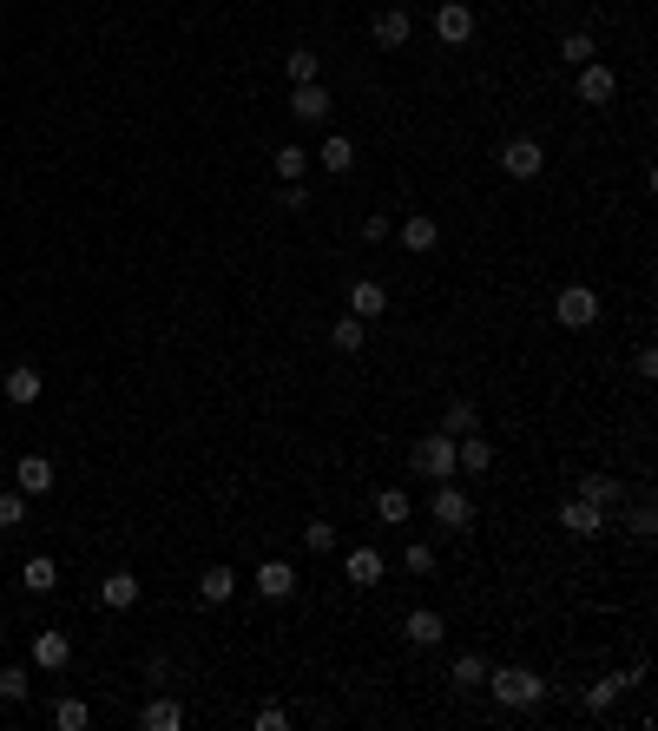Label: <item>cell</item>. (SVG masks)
I'll list each match as a JSON object with an SVG mask.
<instances>
[{
  "mask_svg": "<svg viewBox=\"0 0 658 731\" xmlns=\"http://www.w3.org/2000/svg\"><path fill=\"white\" fill-rule=\"evenodd\" d=\"M231 593H237V573H231V567H204V573H198V600H204V606H224Z\"/></svg>",
  "mask_w": 658,
  "mask_h": 731,
  "instance_id": "23",
  "label": "cell"
},
{
  "mask_svg": "<svg viewBox=\"0 0 658 731\" xmlns=\"http://www.w3.org/2000/svg\"><path fill=\"white\" fill-rule=\"evenodd\" d=\"M20 587H27V593H53V587H60V567H53V554H33L27 567H20Z\"/></svg>",
  "mask_w": 658,
  "mask_h": 731,
  "instance_id": "26",
  "label": "cell"
},
{
  "mask_svg": "<svg viewBox=\"0 0 658 731\" xmlns=\"http://www.w3.org/2000/svg\"><path fill=\"white\" fill-rule=\"evenodd\" d=\"M33 666L40 672H66L73 666V639L66 633H33Z\"/></svg>",
  "mask_w": 658,
  "mask_h": 731,
  "instance_id": "14",
  "label": "cell"
},
{
  "mask_svg": "<svg viewBox=\"0 0 658 731\" xmlns=\"http://www.w3.org/2000/svg\"><path fill=\"white\" fill-rule=\"evenodd\" d=\"M27 692H33V672L27 666H7V672H0V699H7V705H27Z\"/></svg>",
  "mask_w": 658,
  "mask_h": 731,
  "instance_id": "31",
  "label": "cell"
},
{
  "mask_svg": "<svg viewBox=\"0 0 658 731\" xmlns=\"http://www.w3.org/2000/svg\"><path fill=\"white\" fill-rule=\"evenodd\" d=\"M139 725H145V731H178V725H185V712H178V699H152V705L139 712Z\"/></svg>",
  "mask_w": 658,
  "mask_h": 731,
  "instance_id": "28",
  "label": "cell"
},
{
  "mask_svg": "<svg viewBox=\"0 0 658 731\" xmlns=\"http://www.w3.org/2000/svg\"><path fill=\"white\" fill-rule=\"evenodd\" d=\"M389 231H395V224L382 218V211H376V218H362V238H369V244H382V238H389Z\"/></svg>",
  "mask_w": 658,
  "mask_h": 731,
  "instance_id": "41",
  "label": "cell"
},
{
  "mask_svg": "<svg viewBox=\"0 0 658 731\" xmlns=\"http://www.w3.org/2000/svg\"><path fill=\"white\" fill-rule=\"evenodd\" d=\"M283 211H310V191H303V185H283Z\"/></svg>",
  "mask_w": 658,
  "mask_h": 731,
  "instance_id": "42",
  "label": "cell"
},
{
  "mask_svg": "<svg viewBox=\"0 0 658 731\" xmlns=\"http://www.w3.org/2000/svg\"><path fill=\"white\" fill-rule=\"evenodd\" d=\"M53 481H60V475H53L47 455H20L14 461V488L27 494V501H33V494H53Z\"/></svg>",
  "mask_w": 658,
  "mask_h": 731,
  "instance_id": "11",
  "label": "cell"
},
{
  "mask_svg": "<svg viewBox=\"0 0 658 731\" xmlns=\"http://www.w3.org/2000/svg\"><path fill=\"white\" fill-rule=\"evenodd\" d=\"M560 53H566V66H586V60H593V33H566V40H560Z\"/></svg>",
  "mask_w": 658,
  "mask_h": 731,
  "instance_id": "35",
  "label": "cell"
},
{
  "mask_svg": "<svg viewBox=\"0 0 658 731\" xmlns=\"http://www.w3.org/2000/svg\"><path fill=\"white\" fill-rule=\"evenodd\" d=\"M251 587L264 593V600H290V593H297V567H290V560H264V567L251 573Z\"/></svg>",
  "mask_w": 658,
  "mask_h": 731,
  "instance_id": "12",
  "label": "cell"
},
{
  "mask_svg": "<svg viewBox=\"0 0 658 731\" xmlns=\"http://www.w3.org/2000/svg\"><path fill=\"white\" fill-rule=\"evenodd\" d=\"M540 165H547L540 139H507V145H501V172H507V178H540Z\"/></svg>",
  "mask_w": 658,
  "mask_h": 731,
  "instance_id": "9",
  "label": "cell"
},
{
  "mask_svg": "<svg viewBox=\"0 0 658 731\" xmlns=\"http://www.w3.org/2000/svg\"><path fill=\"white\" fill-rule=\"evenodd\" d=\"M290 725V712H283V705H264V712H257V731H283Z\"/></svg>",
  "mask_w": 658,
  "mask_h": 731,
  "instance_id": "40",
  "label": "cell"
},
{
  "mask_svg": "<svg viewBox=\"0 0 658 731\" xmlns=\"http://www.w3.org/2000/svg\"><path fill=\"white\" fill-rule=\"evenodd\" d=\"M283 73H290V86H310V80H316V53H310V47H297L290 60H283Z\"/></svg>",
  "mask_w": 658,
  "mask_h": 731,
  "instance_id": "34",
  "label": "cell"
},
{
  "mask_svg": "<svg viewBox=\"0 0 658 731\" xmlns=\"http://www.w3.org/2000/svg\"><path fill=\"white\" fill-rule=\"evenodd\" d=\"M560 527L573 534V541H593V534H606V508H593V501H560Z\"/></svg>",
  "mask_w": 658,
  "mask_h": 731,
  "instance_id": "7",
  "label": "cell"
},
{
  "mask_svg": "<svg viewBox=\"0 0 658 731\" xmlns=\"http://www.w3.org/2000/svg\"><path fill=\"white\" fill-rule=\"evenodd\" d=\"M316 165H323V172H356V139H349V132H329L323 139V152H316Z\"/></svg>",
  "mask_w": 658,
  "mask_h": 731,
  "instance_id": "21",
  "label": "cell"
},
{
  "mask_svg": "<svg viewBox=\"0 0 658 731\" xmlns=\"http://www.w3.org/2000/svg\"><path fill=\"white\" fill-rule=\"evenodd\" d=\"M428 514H435L448 534H468V527H474V501L455 488V481H435V501H428Z\"/></svg>",
  "mask_w": 658,
  "mask_h": 731,
  "instance_id": "4",
  "label": "cell"
},
{
  "mask_svg": "<svg viewBox=\"0 0 658 731\" xmlns=\"http://www.w3.org/2000/svg\"><path fill=\"white\" fill-rule=\"evenodd\" d=\"M382 310H389V290L376 284V277H356V284H349V317H382Z\"/></svg>",
  "mask_w": 658,
  "mask_h": 731,
  "instance_id": "16",
  "label": "cell"
},
{
  "mask_svg": "<svg viewBox=\"0 0 658 731\" xmlns=\"http://www.w3.org/2000/svg\"><path fill=\"white\" fill-rule=\"evenodd\" d=\"M626 527L639 534V541H652V527H658V514H652V501H639V508L626 514Z\"/></svg>",
  "mask_w": 658,
  "mask_h": 731,
  "instance_id": "38",
  "label": "cell"
},
{
  "mask_svg": "<svg viewBox=\"0 0 658 731\" xmlns=\"http://www.w3.org/2000/svg\"><path fill=\"white\" fill-rule=\"evenodd\" d=\"M553 317H560L566 330H593V323H599V290L560 284V297H553Z\"/></svg>",
  "mask_w": 658,
  "mask_h": 731,
  "instance_id": "3",
  "label": "cell"
},
{
  "mask_svg": "<svg viewBox=\"0 0 658 731\" xmlns=\"http://www.w3.org/2000/svg\"><path fill=\"white\" fill-rule=\"evenodd\" d=\"M435 33H441V47H468L474 40V7L468 0H441L435 7Z\"/></svg>",
  "mask_w": 658,
  "mask_h": 731,
  "instance_id": "5",
  "label": "cell"
},
{
  "mask_svg": "<svg viewBox=\"0 0 658 731\" xmlns=\"http://www.w3.org/2000/svg\"><path fill=\"white\" fill-rule=\"evenodd\" d=\"M408 514H415L408 488H382V494H376V521H382V527H408Z\"/></svg>",
  "mask_w": 658,
  "mask_h": 731,
  "instance_id": "25",
  "label": "cell"
},
{
  "mask_svg": "<svg viewBox=\"0 0 658 731\" xmlns=\"http://www.w3.org/2000/svg\"><path fill=\"white\" fill-rule=\"evenodd\" d=\"M481 679H487V659H481V652H461V659H455V685H461V692H474Z\"/></svg>",
  "mask_w": 658,
  "mask_h": 731,
  "instance_id": "33",
  "label": "cell"
},
{
  "mask_svg": "<svg viewBox=\"0 0 658 731\" xmlns=\"http://www.w3.org/2000/svg\"><path fill=\"white\" fill-rule=\"evenodd\" d=\"M99 600L112 606V613H126V606H139V573H106V580H99Z\"/></svg>",
  "mask_w": 658,
  "mask_h": 731,
  "instance_id": "20",
  "label": "cell"
},
{
  "mask_svg": "<svg viewBox=\"0 0 658 731\" xmlns=\"http://www.w3.org/2000/svg\"><path fill=\"white\" fill-rule=\"evenodd\" d=\"M303 547H310V554H336V527L310 521V527H303Z\"/></svg>",
  "mask_w": 658,
  "mask_h": 731,
  "instance_id": "36",
  "label": "cell"
},
{
  "mask_svg": "<svg viewBox=\"0 0 658 731\" xmlns=\"http://www.w3.org/2000/svg\"><path fill=\"white\" fill-rule=\"evenodd\" d=\"M494 468V448L481 435H455V475H487Z\"/></svg>",
  "mask_w": 658,
  "mask_h": 731,
  "instance_id": "19",
  "label": "cell"
},
{
  "mask_svg": "<svg viewBox=\"0 0 658 731\" xmlns=\"http://www.w3.org/2000/svg\"><path fill=\"white\" fill-rule=\"evenodd\" d=\"M632 369H639V376L652 382V376H658V350H639V356H632Z\"/></svg>",
  "mask_w": 658,
  "mask_h": 731,
  "instance_id": "43",
  "label": "cell"
},
{
  "mask_svg": "<svg viewBox=\"0 0 658 731\" xmlns=\"http://www.w3.org/2000/svg\"><path fill=\"white\" fill-rule=\"evenodd\" d=\"M329 343H336L343 356H356L362 343H369V323H362V317H336V323H329Z\"/></svg>",
  "mask_w": 658,
  "mask_h": 731,
  "instance_id": "27",
  "label": "cell"
},
{
  "mask_svg": "<svg viewBox=\"0 0 658 731\" xmlns=\"http://www.w3.org/2000/svg\"><path fill=\"white\" fill-rule=\"evenodd\" d=\"M612 93H619V73H612V66H599V60H586L580 66V99H586V106H606Z\"/></svg>",
  "mask_w": 658,
  "mask_h": 731,
  "instance_id": "15",
  "label": "cell"
},
{
  "mask_svg": "<svg viewBox=\"0 0 658 731\" xmlns=\"http://www.w3.org/2000/svg\"><path fill=\"white\" fill-rule=\"evenodd\" d=\"M402 567H408V573H435V547H428V541H408Z\"/></svg>",
  "mask_w": 658,
  "mask_h": 731,
  "instance_id": "37",
  "label": "cell"
},
{
  "mask_svg": "<svg viewBox=\"0 0 658 731\" xmlns=\"http://www.w3.org/2000/svg\"><path fill=\"white\" fill-rule=\"evenodd\" d=\"M402 633H408V646H441V633H448V626H441V613L415 606V613L402 620Z\"/></svg>",
  "mask_w": 658,
  "mask_h": 731,
  "instance_id": "22",
  "label": "cell"
},
{
  "mask_svg": "<svg viewBox=\"0 0 658 731\" xmlns=\"http://www.w3.org/2000/svg\"><path fill=\"white\" fill-rule=\"evenodd\" d=\"M580 501H593V508H619L626 488H619V475H580Z\"/></svg>",
  "mask_w": 658,
  "mask_h": 731,
  "instance_id": "24",
  "label": "cell"
},
{
  "mask_svg": "<svg viewBox=\"0 0 658 731\" xmlns=\"http://www.w3.org/2000/svg\"><path fill=\"white\" fill-rule=\"evenodd\" d=\"M441 429H448V435H474V429H481V409H474V402H448Z\"/></svg>",
  "mask_w": 658,
  "mask_h": 731,
  "instance_id": "30",
  "label": "cell"
},
{
  "mask_svg": "<svg viewBox=\"0 0 658 731\" xmlns=\"http://www.w3.org/2000/svg\"><path fill=\"white\" fill-rule=\"evenodd\" d=\"M53 725H60V731H86V725H93V705H86V699H60V705H53Z\"/></svg>",
  "mask_w": 658,
  "mask_h": 731,
  "instance_id": "29",
  "label": "cell"
},
{
  "mask_svg": "<svg viewBox=\"0 0 658 731\" xmlns=\"http://www.w3.org/2000/svg\"><path fill=\"white\" fill-rule=\"evenodd\" d=\"M0 389H7V402H14V409H33V402H40V369H33V363H14Z\"/></svg>",
  "mask_w": 658,
  "mask_h": 731,
  "instance_id": "18",
  "label": "cell"
},
{
  "mask_svg": "<svg viewBox=\"0 0 658 731\" xmlns=\"http://www.w3.org/2000/svg\"><path fill=\"white\" fill-rule=\"evenodd\" d=\"M645 679V666H632V672H606V679H593L586 685V712H612V705H619V692H626V685H639Z\"/></svg>",
  "mask_w": 658,
  "mask_h": 731,
  "instance_id": "10",
  "label": "cell"
},
{
  "mask_svg": "<svg viewBox=\"0 0 658 731\" xmlns=\"http://www.w3.org/2000/svg\"><path fill=\"white\" fill-rule=\"evenodd\" d=\"M20 514H27V494H0V527H20Z\"/></svg>",
  "mask_w": 658,
  "mask_h": 731,
  "instance_id": "39",
  "label": "cell"
},
{
  "mask_svg": "<svg viewBox=\"0 0 658 731\" xmlns=\"http://www.w3.org/2000/svg\"><path fill=\"white\" fill-rule=\"evenodd\" d=\"M369 33H376L382 53H402L408 40H415V20H408V7H382V14L369 20Z\"/></svg>",
  "mask_w": 658,
  "mask_h": 731,
  "instance_id": "6",
  "label": "cell"
},
{
  "mask_svg": "<svg viewBox=\"0 0 658 731\" xmlns=\"http://www.w3.org/2000/svg\"><path fill=\"white\" fill-rule=\"evenodd\" d=\"M343 573L356 580V587H376L382 573H389V560H382L376 547H349V554H343Z\"/></svg>",
  "mask_w": 658,
  "mask_h": 731,
  "instance_id": "17",
  "label": "cell"
},
{
  "mask_svg": "<svg viewBox=\"0 0 658 731\" xmlns=\"http://www.w3.org/2000/svg\"><path fill=\"white\" fill-rule=\"evenodd\" d=\"M395 238H402V251H415V257H422V251H435V244H441V224L428 218V211H408Z\"/></svg>",
  "mask_w": 658,
  "mask_h": 731,
  "instance_id": "13",
  "label": "cell"
},
{
  "mask_svg": "<svg viewBox=\"0 0 658 731\" xmlns=\"http://www.w3.org/2000/svg\"><path fill=\"white\" fill-rule=\"evenodd\" d=\"M408 468H415V475H428V481H455V435H448V429L422 435V442L408 448Z\"/></svg>",
  "mask_w": 658,
  "mask_h": 731,
  "instance_id": "2",
  "label": "cell"
},
{
  "mask_svg": "<svg viewBox=\"0 0 658 731\" xmlns=\"http://www.w3.org/2000/svg\"><path fill=\"white\" fill-rule=\"evenodd\" d=\"M487 692H494V699L507 705V712H540V705H547V679H540V672L533 666H507V672H487Z\"/></svg>",
  "mask_w": 658,
  "mask_h": 731,
  "instance_id": "1",
  "label": "cell"
},
{
  "mask_svg": "<svg viewBox=\"0 0 658 731\" xmlns=\"http://www.w3.org/2000/svg\"><path fill=\"white\" fill-rule=\"evenodd\" d=\"M303 172H310L303 145H283V152H277V178H283V185H303Z\"/></svg>",
  "mask_w": 658,
  "mask_h": 731,
  "instance_id": "32",
  "label": "cell"
},
{
  "mask_svg": "<svg viewBox=\"0 0 658 731\" xmlns=\"http://www.w3.org/2000/svg\"><path fill=\"white\" fill-rule=\"evenodd\" d=\"M329 112H336V99H329L316 80L290 93V119H297V126H329Z\"/></svg>",
  "mask_w": 658,
  "mask_h": 731,
  "instance_id": "8",
  "label": "cell"
}]
</instances>
